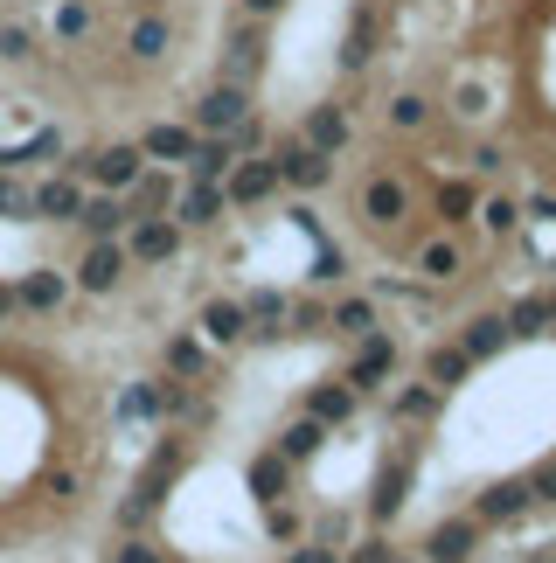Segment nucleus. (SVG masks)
Wrapping results in <instances>:
<instances>
[{"mask_svg":"<svg viewBox=\"0 0 556 563\" xmlns=\"http://www.w3.org/2000/svg\"><path fill=\"white\" fill-rule=\"evenodd\" d=\"M424 550H431V563H466L473 557V522H438Z\"/></svg>","mask_w":556,"mask_h":563,"instance_id":"6","label":"nucleus"},{"mask_svg":"<svg viewBox=\"0 0 556 563\" xmlns=\"http://www.w3.org/2000/svg\"><path fill=\"white\" fill-rule=\"evenodd\" d=\"M202 334H209V341H237V334H244V306L216 299V306L202 313Z\"/></svg>","mask_w":556,"mask_h":563,"instance_id":"10","label":"nucleus"},{"mask_svg":"<svg viewBox=\"0 0 556 563\" xmlns=\"http://www.w3.org/2000/svg\"><path fill=\"white\" fill-rule=\"evenodd\" d=\"M536 320H550V306H543V299H522L508 327H515V334H536Z\"/></svg>","mask_w":556,"mask_h":563,"instance_id":"27","label":"nucleus"},{"mask_svg":"<svg viewBox=\"0 0 556 563\" xmlns=\"http://www.w3.org/2000/svg\"><path fill=\"white\" fill-rule=\"evenodd\" d=\"M251 480H258L265 494H272V487H285V459H258V473H251Z\"/></svg>","mask_w":556,"mask_h":563,"instance_id":"29","label":"nucleus"},{"mask_svg":"<svg viewBox=\"0 0 556 563\" xmlns=\"http://www.w3.org/2000/svg\"><path fill=\"white\" fill-rule=\"evenodd\" d=\"M188 160H195V174H202V181H216V174L230 167V146H195Z\"/></svg>","mask_w":556,"mask_h":563,"instance_id":"22","label":"nucleus"},{"mask_svg":"<svg viewBox=\"0 0 556 563\" xmlns=\"http://www.w3.org/2000/svg\"><path fill=\"white\" fill-rule=\"evenodd\" d=\"M258 7H278V0H258Z\"/></svg>","mask_w":556,"mask_h":563,"instance_id":"37","label":"nucleus"},{"mask_svg":"<svg viewBox=\"0 0 556 563\" xmlns=\"http://www.w3.org/2000/svg\"><path fill=\"white\" fill-rule=\"evenodd\" d=\"M251 313H258V320H278L285 306H278V292H258V299H251Z\"/></svg>","mask_w":556,"mask_h":563,"instance_id":"34","label":"nucleus"},{"mask_svg":"<svg viewBox=\"0 0 556 563\" xmlns=\"http://www.w3.org/2000/svg\"><path fill=\"white\" fill-rule=\"evenodd\" d=\"M146 153H160V160H188L195 140H188L181 126H153V133H146Z\"/></svg>","mask_w":556,"mask_h":563,"instance_id":"15","label":"nucleus"},{"mask_svg":"<svg viewBox=\"0 0 556 563\" xmlns=\"http://www.w3.org/2000/svg\"><path fill=\"white\" fill-rule=\"evenodd\" d=\"M112 563H167V557H160V550H146V543H126Z\"/></svg>","mask_w":556,"mask_h":563,"instance_id":"32","label":"nucleus"},{"mask_svg":"<svg viewBox=\"0 0 556 563\" xmlns=\"http://www.w3.org/2000/svg\"><path fill=\"white\" fill-rule=\"evenodd\" d=\"M174 244H181V237H174L167 223H139L133 230V258H174Z\"/></svg>","mask_w":556,"mask_h":563,"instance_id":"12","label":"nucleus"},{"mask_svg":"<svg viewBox=\"0 0 556 563\" xmlns=\"http://www.w3.org/2000/svg\"><path fill=\"white\" fill-rule=\"evenodd\" d=\"M334 327H341V334H369V327H376L369 299H348V306H334Z\"/></svg>","mask_w":556,"mask_h":563,"instance_id":"21","label":"nucleus"},{"mask_svg":"<svg viewBox=\"0 0 556 563\" xmlns=\"http://www.w3.org/2000/svg\"><path fill=\"white\" fill-rule=\"evenodd\" d=\"M77 216H84V223H91V230H98V237H112V230H119V223H126V209H119V202H84V209H77Z\"/></svg>","mask_w":556,"mask_h":563,"instance_id":"20","label":"nucleus"},{"mask_svg":"<svg viewBox=\"0 0 556 563\" xmlns=\"http://www.w3.org/2000/svg\"><path fill=\"white\" fill-rule=\"evenodd\" d=\"M501 341H508V320H501V313H480V320H466V341H459V348H466V362H480V355H494Z\"/></svg>","mask_w":556,"mask_h":563,"instance_id":"7","label":"nucleus"},{"mask_svg":"<svg viewBox=\"0 0 556 563\" xmlns=\"http://www.w3.org/2000/svg\"><path fill=\"white\" fill-rule=\"evenodd\" d=\"M35 209H42V216H77V209H84V195H77L70 181H49V188L35 195Z\"/></svg>","mask_w":556,"mask_h":563,"instance_id":"13","label":"nucleus"},{"mask_svg":"<svg viewBox=\"0 0 556 563\" xmlns=\"http://www.w3.org/2000/svg\"><path fill=\"white\" fill-rule=\"evenodd\" d=\"M320 438H327V424H320V418L292 424V431H285V459H313V452H320Z\"/></svg>","mask_w":556,"mask_h":563,"instance_id":"16","label":"nucleus"},{"mask_svg":"<svg viewBox=\"0 0 556 563\" xmlns=\"http://www.w3.org/2000/svg\"><path fill=\"white\" fill-rule=\"evenodd\" d=\"M355 411V390H313V418L320 424H341Z\"/></svg>","mask_w":556,"mask_h":563,"instance_id":"19","label":"nucleus"},{"mask_svg":"<svg viewBox=\"0 0 556 563\" xmlns=\"http://www.w3.org/2000/svg\"><path fill=\"white\" fill-rule=\"evenodd\" d=\"M390 119H397V126H417V119H424V105H417V98H397V112H390Z\"/></svg>","mask_w":556,"mask_h":563,"instance_id":"33","label":"nucleus"},{"mask_svg":"<svg viewBox=\"0 0 556 563\" xmlns=\"http://www.w3.org/2000/svg\"><path fill=\"white\" fill-rule=\"evenodd\" d=\"M167 362L188 376V369H202V348H195V341H174V355H167Z\"/></svg>","mask_w":556,"mask_h":563,"instance_id":"31","label":"nucleus"},{"mask_svg":"<svg viewBox=\"0 0 556 563\" xmlns=\"http://www.w3.org/2000/svg\"><path fill=\"white\" fill-rule=\"evenodd\" d=\"M529 501H536V494H529V480H501V487H487V494H480V522H515Z\"/></svg>","mask_w":556,"mask_h":563,"instance_id":"3","label":"nucleus"},{"mask_svg":"<svg viewBox=\"0 0 556 563\" xmlns=\"http://www.w3.org/2000/svg\"><path fill=\"white\" fill-rule=\"evenodd\" d=\"M466 209H473V188L466 181H445L438 188V216H466Z\"/></svg>","mask_w":556,"mask_h":563,"instance_id":"23","label":"nucleus"},{"mask_svg":"<svg viewBox=\"0 0 556 563\" xmlns=\"http://www.w3.org/2000/svg\"><path fill=\"white\" fill-rule=\"evenodd\" d=\"M480 216H487V223H494V230H515V223H522V216H515V202H487V209H480Z\"/></svg>","mask_w":556,"mask_h":563,"instance_id":"30","label":"nucleus"},{"mask_svg":"<svg viewBox=\"0 0 556 563\" xmlns=\"http://www.w3.org/2000/svg\"><path fill=\"white\" fill-rule=\"evenodd\" d=\"M160 42H167V28H160V21H146V28L133 35V49H139V56H160Z\"/></svg>","mask_w":556,"mask_h":563,"instance_id":"28","label":"nucleus"},{"mask_svg":"<svg viewBox=\"0 0 556 563\" xmlns=\"http://www.w3.org/2000/svg\"><path fill=\"white\" fill-rule=\"evenodd\" d=\"M355 563H390V557H383V543H362V550H355Z\"/></svg>","mask_w":556,"mask_h":563,"instance_id":"36","label":"nucleus"},{"mask_svg":"<svg viewBox=\"0 0 556 563\" xmlns=\"http://www.w3.org/2000/svg\"><path fill=\"white\" fill-rule=\"evenodd\" d=\"M272 167H278V181H292V188H320V181L334 174L320 146H285V153H278Z\"/></svg>","mask_w":556,"mask_h":563,"instance_id":"1","label":"nucleus"},{"mask_svg":"<svg viewBox=\"0 0 556 563\" xmlns=\"http://www.w3.org/2000/svg\"><path fill=\"white\" fill-rule=\"evenodd\" d=\"M216 209H223V188H209V181H202V188H188V195H181V223H209V216H216Z\"/></svg>","mask_w":556,"mask_h":563,"instance_id":"14","label":"nucleus"},{"mask_svg":"<svg viewBox=\"0 0 556 563\" xmlns=\"http://www.w3.org/2000/svg\"><path fill=\"white\" fill-rule=\"evenodd\" d=\"M390 362H397V348H390L383 334H369L362 355H355V369H348V383H355V390H376V383L390 376Z\"/></svg>","mask_w":556,"mask_h":563,"instance_id":"2","label":"nucleus"},{"mask_svg":"<svg viewBox=\"0 0 556 563\" xmlns=\"http://www.w3.org/2000/svg\"><path fill=\"white\" fill-rule=\"evenodd\" d=\"M272 188H278V167H272V160H251V167H237L230 202H258V195H272Z\"/></svg>","mask_w":556,"mask_h":563,"instance_id":"8","label":"nucleus"},{"mask_svg":"<svg viewBox=\"0 0 556 563\" xmlns=\"http://www.w3.org/2000/svg\"><path fill=\"white\" fill-rule=\"evenodd\" d=\"M424 376H431V390H452V383L466 376V348H431Z\"/></svg>","mask_w":556,"mask_h":563,"instance_id":"11","label":"nucleus"},{"mask_svg":"<svg viewBox=\"0 0 556 563\" xmlns=\"http://www.w3.org/2000/svg\"><path fill=\"white\" fill-rule=\"evenodd\" d=\"M550 313H556V299H550Z\"/></svg>","mask_w":556,"mask_h":563,"instance_id":"38","label":"nucleus"},{"mask_svg":"<svg viewBox=\"0 0 556 563\" xmlns=\"http://www.w3.org/2000/svg\"><path fill=\"white\" fill-rule=\"evenodd\" d=\"M292 563H341L334 550H292Z\"/></svg>","mask_w":556,"mask_h":563,"instance_id":"35","label":"nucleus"},{"mask_svg":"<svg viewBox=\"0 0 556 563\" xmlns=\"http://www.w3.org/2000/svg\"><path fill=\"white\" fill-rule=\"evenodd\" d=\"M404 209H411L404 181H369V188H362V216H369V223H397Z\"/></svg>","mask_w":556,"mask_h":563,"instance_id":"4","label":"nucleus"},{"mask_svg":"<svg viewBox=\"0 0 556 563\" xmlns=\"http://www.w3.org/2000/svg\"><path fill=\"white\" fill-rule=\"evenodd\" d=\"M431 404H438V390H431V383H424V390H404V397H397V418H424Z\"/></svg>","mask_w":556,"mask_h":563,"instance_id":"26","label":"nucleus"},{"mask_svg":"<svg viewBox=\"0 0 556 563\" xmlns=\"http://www.w3.org/2000/svg\"><path fill=\"white\" fill-rule=\"evenodd\" d=\"M21 299H28V306H56V299H63V279H49V272H42V279L21 285Z\"/></svg>","mask_w":556,"mask_h":563,"instance_id":"25","label":"nucleus"},{"mask_svg":"<svg viewBox=\"0 0 556 563\" xmlns=\"http://www.w3.org/2000/svg\"><path fill=\"white\" fill-rule=\"evenodd\" d=\"M91 174H98L105 188H126V181H139V153H133V146H112V153L91 160Z\"/></svg>","mask_w":556,"mask_h":563,"instance_id":"9","label":"nucleus"},{"mask_svg":"<svg viewBox=\"0 0 556 563\" xmlns=\"http://www.w3.org/2000/svg\"><path fill=\"white\" fill-rule=\"evenodd\" d=\"M306 140L320 146V153H334V146L348 140V119H341V112H313V126H306Z\"/></svg>","mask_w":556,"mask_h":563,"instance_id":"17","label":"nucleus"},{"mask_svg":"<svg viewBox=\"0 0 556 563\" xmlns=\"http://www.w3.org/2000/svg\"><path fill=\"white\" fill-rule=\"evenodd\" d=\"M237 119H244V91H216L202 105V126H237Z\"/></svg>","mask_w":556,"mask_h":563,"instance_id":"18","label":"nucleus"},{"mask_svg":"<svg viewBox=\"0 0 556 563\" xmlns=\"http://www.w3.org/2000/svg\"><path fill=\"white\" fill-rule=\"evenodd\" d=\"M452 272H459V251L452 244H431L424 251V279H452Z\"/></svg>","mask_w":556,"mask_h":563,"instance_id":"24","label":"nucleus"},{"mask_svg":"<svg viewBox=\"0 0 556 563\" xmlns=\"http://www.w3.org/2000/svg\"><path fill=\"white\" fill-rule=\"evenodd\" d=\"M119 272H126V251H119V244H98V251L77 265V279L91 285V292H112V285H119Z\"/></svg>","mask_w":556,"mask_h":563,"instance_id":"5","label":"nucleus"}]
</instances>
